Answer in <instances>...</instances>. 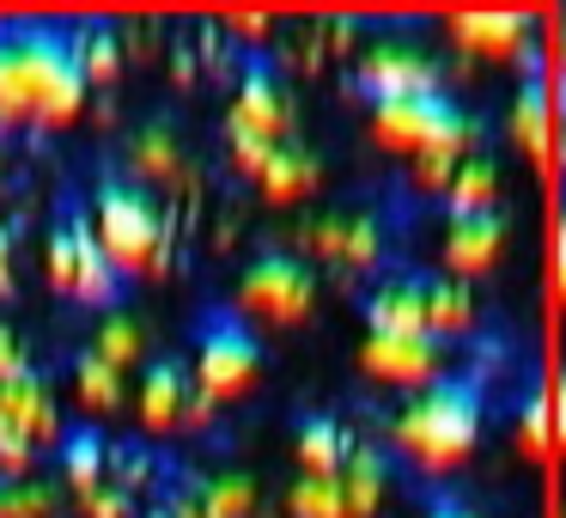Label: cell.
<instances>
[{
    "label": "cell",
    "instance_id": "obj_27",
    "mask_svg": "<svg viewBox=\"0 0 566 518\" xmlns=\"http://www.w3.org/2000/svg\"><path fill=\"white\" fill-rule=\"evenodd\" d=\"M92 354H98V360H111L116 372H123V366H135V360H147V323H140L135 311H123V305H116L111 318L98 323V342H92Z\"/></svg>",
    "mask_w": 566,
    "mask_h": 518
},
{
    "label": "cell",
    "instance_id": "obj_37",
    "mask_svg": "<svg viewBox=\"0 0 566 518\" xmlns=\"http://www.w3.org/2000/svg\"><path fill=\"white\" fill-rule=\"evenodd\" d=\"M31 360H25V348H19V335L0 323V379H13V372H25Z\"/></svg>",
    "mask_w": 566,
    "mask_h": 518
},
{
    "label": "cell",
    "instance_id": "obj_33",
    "mask_svg": "<svg viewBox=\"0 0 566 518\" xmlns=\"http://www.w3.org/2000/svg\"><path fill=\"white\" fill-rule=\"evenodd\" d=\"M31 464H38V445H31L13 421H0V481H19Z\"/></svg>",
    "mask_w": 566,
    "mask_h": 518
},
{
    "label": "cell",
    "instance_id": "obj_42",
    "mask_svg": "<svg viewBox=\"0 0 566 518\" xmlns=\"http://www.w3.org/2000/svg\"><path fill=\"white\" fill-rule=\"evenodd\" d=\"M232 31H238L244 43H262V38H269V19H262V13H238Z\"/></svg>",
    "mask_w": 566,
    "mask_h": 518
},
{
    "label": "cell",
    "instance_id": "obj_17",
    "mask_svg": "<svg viewBox=\"0 0 566 518\" xmlns=\"http://www.w3.org/2000/svg\"><path fill=\"white\" fill-rule=\"evenodd\" d=\"M128 177L147 189L159 184H184L189 177V159H184V135H177L171 116H147V123L135 128V141H128Z\"/></svg>",
    "mask_w": 566,
    "mask_h": 518
},
{
    "label": "cell",
    "instance_id": "obj_36",
    "mask_svg": "<svg viewBox=\"0 0 566 518\" xmlns=\"http://www.w3.org/2000/svg\"><path fill=\"white\" fill-rule=\"evenodd\" d=\"M457 165H463V153H427V159H415V184L420 189H451V177H457Z\"/></svg>",
    "mask_w": 566,
    "mask_h": 518
},
{
    "label": "cell",
    "instance_id": "obj_41",
    "mask_svg": "<svg viewBox=\"0 0 566 518\" xmlns=\"http://www.w3.org/2000/svg\"><path fill=\"white\" fill-rule=\"evenodd\" d=\"M554 281H560V299H566V196H560V232H554Z\"/></svg>",
    "mask_w": 566,
    "mask_h": 518
},
{
    "label": "cell",
    "instance_id": "obj_23",
    "mask_svg": "<svg viewBox=\"0 0 566 518\" xmlns=\"http://www.w3.org/2000/svg\"><path fill=\"white\" fill-rule=\"evenodd\" d=\"M55 469H62V481L74 494L98 488V481H111V439H104L92 421L62 427V439H55Z\"/></svg>",
    "mask_w": 566,
    "mask_h": 518
},
{
    "label": "cell",
    "instance_id": "obj_30",
    "mask_svg": "<svg viewBox=\"0 0 566 518\" xmlns=\"http://www.w3.org/2000/svg\"><path fill=\"white\" fill-rule=\"evenodd\" d=\"M0 518H55V494L31 476L0 481Z\"/></svg>",
    "mask_w": 566,
    "mask_h": 518
},
{
    "label": "cell",
    "instance_id": "obj_26",
    "mask_svg": "<svg viewBox=\"0 0 566 518\" xmlns=\"http://www.w3.org/2000/svg\"><path fill=\"white\" fill-rule=\"evenodd\" d=\"M74 50H80V68H86V86H104V80H116V68H123V50H116L111 19H80Z\"/></svg>",
    "mask_w": 566,
    "mask_h": 518
},
{
    "label": "cell",
    "instance_id": "obj_4",
    "mask_svg": "<svg viewBox=\"0 0 566 518\" xmlns=\"http://www.w3.org/2000/svg\"><path fill=\"white\" fill-rule=\"evenodd\" d=\"M371 135L390 153L427 159V153H475L481 123L451 99V92H408V99L371 104Z\"/></svg>",
    "mask_w": 566,
    "mask_h": 518
},
{
    "label": "cell",
    "instance_id": "obj_28",
    "mask_svg": "<svg viewBox=\"0 0 566 518\" xmlns=\"http://www.w3.org/2000/svg\"><path fill=\"white\" fill-rule=\"evenodd\" d=\"M189 488L201 500V518H250L256 512V481L250 476H201Z\"/></svg>",
    "mask_w": 566,
    "mask_h": 518
},
{
    "label": "cell",
    "instance_id": "obj_1",
    "mask_svg": "<svg viewBox=\"0 0 566 518\" xmlns=\"http://www.w3.org/2000/svg\"><path fill=\"white\" fill-rule=\"evenodd\" d=\"M86 92L74 25L62 19L0 25V128H62L86 111Z\"/></svg>",
    "mask_w": 566,
    "mask_h": 518
},
{
    "label": "cell",
    "instance_id": "obj_13",
    "mask_svg": "<svg viewBox=\"0 0 566 518\" xmlns=\"http://www.w3.org/2000/svg\"><path fill=\"white\" fill-rule=\"evenodd\" d=\"M505 257V214H444V269L463 281V274H488Z\"/></svg>",
    "mask_w": 566,
    "mask_h": 518
},
{
    "label": "cell",
    "instance_id": "obj_16",
    "mask_svg": "<svg viewBox=\"0 0 566 518\" xmlns=\"http://www.w3.org/2000/svg\"><path fill=\"white\" fill-rule=\"evenodd\" d=\"M451 38H457V50L488 55V62H530L536 55V43H530L536 25L524 13H457Z\"/></svg>",
    "mask_w": 566,
    "mask_h": 518
},
{
    "label": "cell",
    "instance_id": "obj_21",
    "mask_svg": "<svg viewBox=\"0 0 566 518\" xmlns=\"http://www.w3.org/2000/svg\"><path fill=\"white\" fill-rule=\"evenodd\" d=\"M420 311H427L432 342H457V335L475 330V293H469V281H457V274L420 269Z\"/></svg>",
    "mask_w": 566,
    "mask_h": 518
},
{
    "label": "cell",
    "instance_id": "obj_39",
    "mask_svg": "<svg viewBox=\"0 0 566 518\" xmlns=\"http://www.w3.org/2000/svg\"><path fill=\"white\" fill-rule=\"evenodd\" d=\"M548 415H554V439L566 445V366H560V379H554V391H548Z\"/></svg>",
    "mask_w": 566,
    "mask_h": 518
},
{
    "label": "cell",
    "instance_id": "obj_24",
    "mask_svg": "<svg viewBox=\"0 0 566 518\" xmlns=\"http://www.w3.org/2000/svg\"><path fill=\"white\" fill-rule=\"evenodd\" d=\"M500 208V165L488 153H463L451 189H444V214H488Z\"/></svg>",
    "mask_w": 566,
    "mask_h": 518
},
{
    "label": "cell",
    "instance_id": "obj_29",
    "mask_svg": "<svg viewBox=\"0 0 566 518\" xmlns=\"http://www.w3.org/2000/svg\"><path fill=\"white\" fill-rule=\"evenodd\" d=\"M286 512L293 518H347V506H342L335 476H298L293 494H286Z\"/></svg>",
    "mask_w": 566,
    "mask_h": 518
},
{
    "label": "cell",
    "instance_id": "obj_19",
    "mask_svg": "<svg viewBox=\"0 0 566 518\" xmlns=\"http://www.w3.org/2000/svg\"><path fill=\"white\" fill-rule=\"evenodd\" d=\"M262 196L274 201V208H298V201H311L323 189V159L305 147V141H281V147L269 153V165H262Z\"/></svg>",
    "mask_w": 566,
    "mask_h": 518
},
{
    "label": "cell",
    "instance_id": "obj_20",
    "mask_svg": "<svg viewBox=\"0 0 566 518\" xmlns=\"http://www.w3.org/2000/svg\"><path fill=\"white\" fill-rule=\"evenodd\" d=\"M293 452H298V476H342L347 452H354V433L342 427V415L311 408V415L293 421Z\"/></svg>",
    "mask_w": 566,
    "mask_h": 518
},
{
    "label": "cell",
    "instance_id": "obj_6",
    "mask_svg": "<svg viewBox=\"0 0 566 518\" xmlns=\"http://www.w3.org/2000/svg\"><path fill=\"white\" fill-rule=\"evenodd\" d=\"M50 287L80 299V305H104V311L123 305V274L111 269L98 232H92V214L80 201H62V214L50 226Z\"/></svg>",
    "mask_w": 566,
    "mask_h": 518
},
{
    "label": "cell",
    "instance_id": "obj_9",
    "mask_svg": "<svg viewBox=\"0 0 566 518\" xmlns=\"http://www.w3.org/2000/svg\"><path fill=\"white\" fill-rule=\"evenodd\" d=\"M354 86L366 104L384 99H408V92H444V68L427 43H408V38H384L359 55L354 68Z\"/></svg>",
    "mask_w": 566,
    "mask_h": 518
},
{
    "label": "cell",
    "instance_id": "obj_11",
    "mask_svg": "<svg viewBox=\"0 0 566 518\" xmlns=\"http://www.w3.org/2000/svg\"><path fill=\"white\" fill-rule=\"evenodd\" d=\"M359 366H366V379L396 384V391H427L432 379H444V342H432V335H366Z\"/></svg>",
    "mask_w": 566,
    "mask_h": 518
},
{
    "label": "cell",
    "instance_id": "obj_8",
    "mask_svg": "<svg viewBox=\"0 0 566 518\" xmlns=\"http://www.w3.org/2000/svg\"><path fill=\"white\" fill-rule=\"evenodd\" d=\"M298 238H305L311 257L335 262V269H378L384 250H390V226L371 201H347V208L317 214Z\"/></svg>",
    "mask_w": 566,
    "mask_h": 518
},
{
    "label": "cell",
    "instance_id": "obj_32",
    "mask_svg": "<svg viewBox=\"0 0 566 518\" xmlns=\"http://www.w3.org/2000/svg\"><path fill=\"white\" fill-rule=\"evenodd\" d=\"M226 147H232V165L244 177H262V165H269V153L281 147V141H262L256 128H244V123H226Z\"/></svg>",
    "mask_w": 566,
    "mask_h": 518
},
{
    "label": "cell",
    "instance_id": "obj_3",
    "mask_svg": "<svg viewBox=\"0 0 566 518\" xmlns=\"http://www.w3.org/2000/svg\"><path fill=\"white\" fill-rule=\"evenodd\" d=\"M92 232H98L111 269L123 274H159L171 257V226L159 214V196L135 184L128 172H98V196H92Z\"/></svg>",
    "mask_w": 566,
    "mask_h": 518
},
{
    "label": "cell",
    "instance_id": "obj_38",
    "mask_svg": "<svg viewBox=\"0 0 566 518\" xmlns=\"http://www.w3.org/2000/svg\"><path fill=\"white\" fill-rule=\"evenodd\" d=\"M427 518H481L475 506H463L457 494H427Z\"/></svg>",
    "mask_w": 566,
    "mask_h": 518
},
{
    "label": "cell",
    "instance_id": "obj_2",
    "mask_svg": "<svg viewBox=\"0 0 566 518\" xmlns=\"http://www.w3.org/2000/svg\"><path fill=\"white\" fill-rule=\"evenodd\" d=\"M481 408H488L481 379H432L427 391H415L402 408H396L390 439H396V452H402L415 469L444 476V469L469 464V452H475Z\"/></svg>",
    "mask_w": 566,
    "mask_h": 518
},
{
    "label": "cell",
    "instance_id": "obj_15",
    "mask_svg": "<svg viewBox=\"0 0 566 518\" xmlns=\"http://www.w3.org/2000/svg\"><path fill=\"white\" fill-rule=\"evenodd\" d=\"M0 421H13V427L25 433L38 452L62 439V408H55L50 379H43L38 366L13 372V379H0Z\"/></svg>",
    "mask_w": 566,
    "mask_h": 518
},
{
    "label": "cell",
    "instance_id": "obj_34",
    "mask_svg": "<svg viewBox=\"0 0 566 518\" xmlns=\"http://www.w3.org/2000/svg\"><path fill=\"white\" fill-rule=\"evenodd\" d=\"M80 512H86V518H140L135 512V494H123L116 481H98V488L80 494Z\"/></svg>",
    "mask_w": 566,
    "mask_h": 518
},
{
    "label": "cell",
    "instance_id": "obj_5",
    "mask_svg": "<svg viewBox=\"0 0 566 518\" xmlns=\"http://www.w3.org/2000/svg\"><path fill=\"white\" fill-rule=\"evenodd\" d=\"M189 335H196V384L213 403H238V396L256 391L262 342H256V330L244 323L238 305H208Z\"/></svg>",
    "mask_w": 566,
    "mask_h": 518
},
{
    "label": "cell",
    "instance_id": "obj_22",
    "mask_svg": "<svg viewBox=\"0 0 566 518\" xmlns=\"http://www.w3.org/2000/svg\"><path fill=\"white\" fill-rule=\"evenodd\" d=\"M335 488H342L347 518H371L384 506V488H390V452H384L378 439H354V452H347Z\"/></svg>",
    "mask_w": 566,
    "mask_h": 518
},
{
    "label": "cell",
    "instance_id": "obj_7",
    "mask_svg": "<svg viewBox=\"0 0 566 518\" xmlns=\"http://www.w3.org/2000/svg\"><path fill=\"white\" fill-rule=\"evenodd\" d=\"M311 305H317V269L311 257L281 245H262L256 257L238 274V311L262 323H305Z\"/></svg>",
    "mask_w": 566,
    "mask_h": 518
},
{
    "label": "cell",
    "instance_id": "obj_31",
    "mask_svg": "<svg viewBox=\"0 0 566 518\" xmlns=\"http://www.w3.org/2000/svg\"><path fill=\"white\" fill-rule=\"evenodd\" d=\"M147 476H153L147 445H140V439H116L111 445V481H116V488L135 494V488H147Z\"/></svg>",
    "mask_w": 566,
    "mask_h": 518
},
{
    "label": "cell",
    "instance_id": "obj_25",
    "mask_svg": "<svg viewBox=\"0 0 566 518\" xmlns=\"http://www.w3.org/2000/svg\"><path fill=\"white\" fill-rule=\"evenodd\" d=\"M74 391H80V403L92 408V415H111V408H123V372L111 366V360H98L92 348H80L74 354Z\"/></svg>",
    "mask_w": 566,
    "mask_h": 518
},
{
    "label": "cell",
    "instance_id": "obj_35",
    "mask_svg": "<svg viewBox=\"0 0 566 518\" xmlns=\"http://www.w3.org/2000/svg\"><path fill=\"white\" fill-rule=\"evenodd\" d=\"M554 445V415H548V396H530L524 403V452L542 457Z\"/></svg>",
    "mask_w": 566,
    "mask_h": 518
},
{
    "label": "cell",
    "instance_id": "obj_10",
    "mask_svg": "<svg viewBox=\"0 0 566 518\" xmlns=\"http://www.w3.org/2000/svg\"><path fill=\"white\" fill-rule=\"evenodd\" d=\"M226 123L256 128L262 141H286L293 128V92H286V74L274 68L269 50H244V80H238V99Z\"/></svg>",
    "mask_w": 566,
    "mask_h": 518
},
{
    "label": "cell",
    "instance_id": "obj_12",
    "mask_svg": "<svg viewBox=\"0 0 566 518\" xmlns=\"http://www.w3.org/2000/svg\"><path fill=\"white\" fill-rule=\"evenodd\" d=\"M189 396H196V372H189L184 354L147 360V372H140V396H135L140 427H147V433H184Z\"/></svg>",
    "mask_w": 566,
    "mask_h": 518
},
{
    "label": "cell",
    "instance_id": "obj_14",
    "mask_svg": "<svg viewBox=\"0 0 566 518\" xmlns=\"http://www.w3.org/2000/svg\"><path fill=\"white\" fill-rule=\"evenodd\" d=\"M554 116H560V99H554L548 74H542V50H536L524 62V80H517V99H512V135L536 165H548L554 153Z\"/></svg>",
    "mask_w": 566,
    "mask_h": 518
},
{
    "label": "cell",
    "instance_id": "obj_40",
    "mask_svg": "<svg viewBox=\"0 0 566 518\" xmlns=\"http://www.w3.org/2000/svg\"><path fill=\"white\" fill-rule=\"evenodd\" d=\"M13 293V226H0V299Z\"/></svg>",
    "mask_w": 566,
    "mask_h": 518
},
{
    "label": "cell",
    "instance_id": "obj_18",
    "mask_svg": "<svg viewBox=\"0 0 566 518\" xmlns=\"http://www.w3.org/2000/svg\"><path fill=\"white\" fill-rule=\"evenodd\" d=\"M366 335H427V311H420V269H390L366 293Z\"/></svg>",
    "mask_w": 566,
    "mask_h": 518
}]
</instances>
